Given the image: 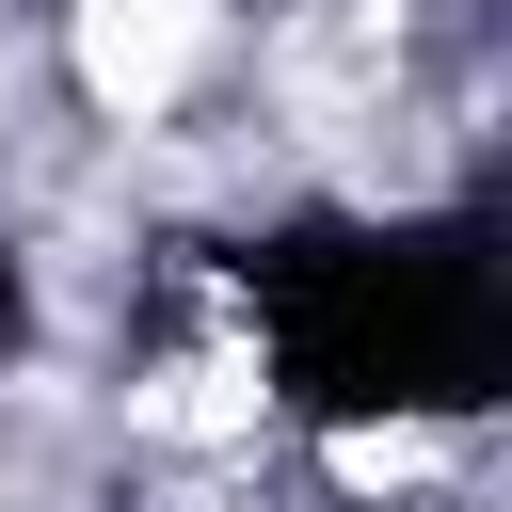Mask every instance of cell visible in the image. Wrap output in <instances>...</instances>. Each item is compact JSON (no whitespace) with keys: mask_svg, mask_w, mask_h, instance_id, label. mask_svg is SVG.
Wrapping results in <instances>:
<instances>
[{"mask_svg":"<svg viewBox=\"0 0 512 512\" xmlns=\"http://www.w3.org/2000/svg\"><path fill=\"white\" fill-rule=\"evenodd\" d=\"M64 48H80L96 112H176V80L208 64V0H80Z\"/></svg>","mask_w":512,"mask_h":512,"instance_id":"cell-1","label":"cell"}]
</instances>
